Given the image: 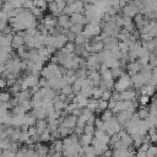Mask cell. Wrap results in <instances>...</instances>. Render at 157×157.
Returning <instances> with one entry per match:
<instances>
[{"mask_svg": "<svg viewBox=\"0 0 157 157\" xmlns=\"http://www.w3.org/2000/svg\"><path fill=\"white\" fill-rule=\"evenodd\" d=\"M25 44V42H23V38L21 37V36H13L12 37V42H11V48H16V49H18L20 47H22Z\"/></svg>", "mask_w": 157, "mask_h": 157, "instance_id": "cell-1", "label": "cell"}, {"mask_svg": "<svg viewBox=\"0 0 157 157\" xmlns=\"http://www.w3.org/2000/svg\"><path fill=\"white\" fill-rule=\"evenodd\" d=\"M11 101V93L9 91H0V103H7Z\"/></svg>", "mask_w": 157, "mask_h": 157, "instance_id": "cell-2", "label": "cell"}, {"mask_svg": "<svg viewBox=\"0 0 157 157\" xmlns=\"http://www.w3.org/2000/svg\"><path fill=\"white\" fill-rule=\"evenodd\" d=\"M1 157H16V152L11 150H4L1 152Z\"/></svg>", "mask_w": 157, "mask_h": 157, "instance_id": "cell-3", "label": "cell"}, {"mask_svg": "<svg viewBox=\"0 0 157 157\" xmlns=\"http://www.w3.org/2000/svg\"><path fill=\"white\" fill-rule=\"evenodd\" d=\"M7 26V22L6 21H2V20H0V33L5 29V27Z\"/></svg>", "mask_w": 157, "mask_h": 157, "instance_id": "cell-4", "label": "cell"}, {"mask_svg": "<svg viewBox=\"0 0 157 157\" xmlns=\"http://www.w3.org/2000/svg\"><path fill=\"white\" fill-rule=\"evenodd\" d=\"M6 86H7V85H6V80L0 76V88H5Z\"/></svg>", "mask_w": 157, "mask_h": 157, "instance_id": "cell-5", "label": "cell"}, {"mask_svg": "<svg viewBox=\"0 0 157 157\" xmlns=\"http://www.w3.org/2000/svg\"><path fill=\"white\" fill-rule=\"evenodd\" d=\"M5 71V65H2V64H0V76L2 75V72Z\"/></svg>", "mask_w": 157, "mask_h": 157, "instance_id": "cell-6", "label": "cell"}]
</instances>
